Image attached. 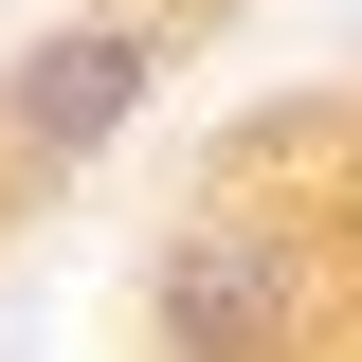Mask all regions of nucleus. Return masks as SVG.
<instances>
[{
	"mask_svg": "<svg viewBox=\"0 0 362 362\" xmlns=\"http://www.w3.org/2000/svg\"><path fill=\"white\" fill-rule=\"evenodd\" d=\"M54 18H109V0H0V90H18V54H37ZM145 18H199V37H218L235 0H145ZM0 218H18V181H0Z\"/></svg>",
	"mask_w": 362,
	"mask_h": 362,
	"instance_id": "nucleus-1",
	"label": "nucleus"
}]
</instances>
